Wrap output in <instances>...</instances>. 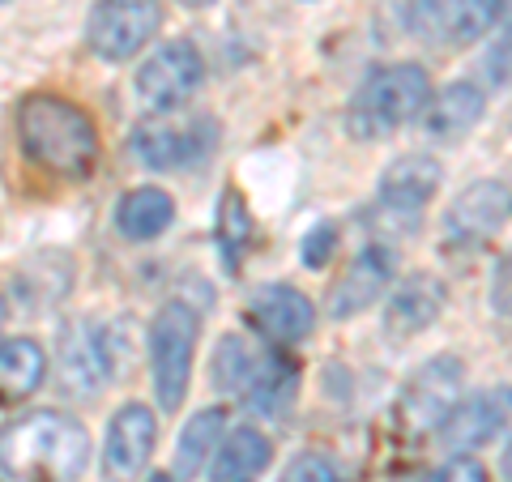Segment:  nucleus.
Here are the masks:
<instances>
[{"instance_id":"20e7f679","label":"nucleus","mask_w":512,"mask_h":482,"mask_svg":"<svg viewBox=\"0 0 512 482\" xmlns=\"http://www.w3.org/2000/svg\"><path fill=\"white\" fill-rule=\"evenodd\" d=\"M201 342V316L192 303L171 299L154 312L150 325V384L158 410H180L192 384V359Z\"/></svg>"},{"instance_id":"0eeeda50","label":"nucleus","mask_w":512,"mask_h":482,"mask_svg":"<svg viewBox=\"0 0 512 482\" xmlns=\"http://www.w3.org/2000/svg\"><path fill=\"white\" fill-rule=\"evenodd\" d=\"M461 384H466V363L457 355H436L427 359L419 372L406 380L402 397H397V419L406 431L423 436L444 423V414L461 401Z\"/></svg>"},{"instance_id":"1a4fd4ad","label":"nucleus","mask_w":512,"mask_h":482,"mask_svg":"<svg viewBox=\"0 0 512 482\" xmlns=\"http://www.w3.org/2000/svg\"><path fill=\"white\" fill-rule=\"evenodd\" d=\"M444 180V171L436 158L427 154H402L393 158L380 175V201L376 214H384L393 222V231H414L419 227V210L436 197V188Z\"/></svg>"},{"instance_id":"b1692460","label":"nucleus","mask_w":512,"mask_h":482,"mask_svg":"<svg viewBox=\"0 0 512 482\" xmlns=\"http://www.w3.org/2000/svg\"><path fill=\"white\" fill-rule=\"evenodd\" d=\"M256 248V218L248 210V201L239 197L235 188H227L218 197V256L227 278H239L244 273V261Z\"/></svg>"},{"instance_id":"423d86ee","label":"nucleus","mask_w":512,"mask_h":482,"mask_svg":"<svg viewBox=\"0 0 512 482\" xmlns=\"http://www.w3.org/2000/svg\"><path fill=\"white\" fill-rule=\"evenodd\" d=\"M508 0H410L406 26L414 39L436 47H466L491 35V26L504 18Z\"/></svg>"},{"instance_id":"c756f323","label":"nucleus","mask_w":512,"mask_h":482,"mask_svg":"<svg viewBox=\"0 0 512 482\" xmlns=\"http://www.w3.org/2000/svg\"><path fill=\"white\" fill-rule=\"evenodd\" d=\"M487 64H491V69H487L491 82L504 86V82H508V39H504V35H500V43H495V52L487 56Z\"/></svg>"},{"instance_id":"bb28decb","label":"nucleus","mask_w":512,"mask_h":482,"mask_svg":"<svg viewBox=\"0 0 512 482\" xmlns=\"http://www.w3.org/2000/svg\"><path fill=\"white\" fill-rule=\"evenodd\" d=\"M282 482H346V478H342V470H338V465H333L329 457L303 453V457H295L291 465H286Z\"/></svg>"},{"instance_id":"f257e3e1","label":"nucleus","mask_w":512,"mask_h":482,"mask_svg":"<svg viewBox=\"0 0 512 482\" xmlns=\"http://www.w3.org/2000/svg\"><path fill=\"white\" fill-rule=\"evenodd\" d=\"M18 146L39 171L77 184L99 167V124L77 103L35 90L18 103Z\"/></svg>"},{"instance_id":"aec40b11","label":"nucleus","mask_w":512,"mask_h":482,"mask_svg":"<svg viewBox=\"0 0 512 482\" xmlns=\"http://www.w3.org/2000/svg\"><path fill=\"white\" fill-rule=\"evenodd\" d=\"M171 222H175V197L167 188H154V184L128 188L116 205V231L128 244H150Z\"/></svg>"},{"instance_id":"7c9ffc66","label":"nucleus","mask_w":512,"mask_h":482,"mask_svg":"<svg viewBox=\"0 0 512 482\" xmlns=\"http://www.w3.org/2000/svg\"><path fill=\"white\" fill-rule=\"evenodd\" d=\"M146 482H175V478H171V474H150Z\"/></svg>"},{"instance_id":"4468645a","label":"nucleus","mask_w":512,"mask_h":482,"mask_svg":"<svg viewBox=\"0 0 512 482\" xmlns=\"http://www.w3.org/2000/svg\"><path fill=\"white\" fill-rule=\"evenodd\" d=\"M504 423H508V384L461 397L457 406L444 414V423L436 431H440V444L448 453H470V448L491 444L504 431Z\"/></svg>"},{"instance_id":"393cba45","label":"nucleus","mask_w":512,"mask_h":482,"mask_svg":"<svg viewBox=\"0 0 512 482\" xmlns=\"http://www.w3.org/2000/svg\"><path fill=\"white\" fill-rule=\"evenodd\" d=\"M248 363H252V346L239 333H227L214 350V389L235 393L239 380H244V372H248Z\"/></svg>"},{"instance_id":"a211bd4d","label":"nucleus","mask_w":512,"mask_h":482,"mask_svg":"<svg viewBox=\"0 0 512 482\" xmlns=\"http://www.w3.org/2000/svg\"><path fill=\"white\" fill-rule=\"evenodd\" d=\"M483 111H487L483 90H478L474 82H453L440 94H427V103L414 120H419L427 141H444L448 146V141H461L466 133H474V124L483 120Z\"/></svg>"},{"instance_id":"2eb2a0df","label":"nucleus","mask_w":512,"mask_h":482,"mask_svg":"<svg viewBox=\"0 0 512 482\" xmlns=\"http://www.w3.org/2000/svg\"><path fill=\"white\" fill-rule=\"evenodd\" d=\"M248 325L261 337H269L274 346H291L316 329V308L295 286L274 282V286H261V291L248 299Z\"/></svg>"},{"instance_id":"f3484780","label":"nucleus","mask_w":512,"mask_h":482,"mask_svg":"<svg viewBox=\"0 0 512 482\" xmlns=\"http://www.w3.org/2000/svg\"><path fill=\"white\" fill-rule=\"evenodd\" d=\"M508 222V184L504 180H478L453 201L444 218V235L453 244H483Z\"/></svg>"},{"instance_id":"f8f14e48","label":"nucleus","mask_w":512,"mask_h":482,"mask_svg":"<svg viewBox=\"0 0 512 482\" xmlns=\"http://www.w3.org/2000/svg\"><path fill=\"white\" fill-rule=\"evenodd\" d=\"M393 273H397V256L384 244H367L355 261L346 265L342 278L333 282L329 303H325L329 320H350V316L367 312L393 286Z\"/></svg>"},{"instance_id":"5701e85b","label":"nucleus","mask_w":512,"mask_h":482,"mask_svg":"<svg viewBox=\"0 0 512 482\" xmlns=\"http://www.w3.org/2000/svg\"><path fill=\"white\" fill-rule=\"evenodd\" d=\"M47 380V350L35 337H5L0 342V401H26Z\"/></svg>"},{"instance_id":"dca6fc26","label":"nucleus","mask_w":512,"mask_h":482,"mask_svg":"<svg viewBox=\"0 0 512 482\" xmlns=\"http://www.w3.org/2000/svg\"><path fill=\"white\" fill-rule=\"evenodd\" d=\"M444 303H448V291L436 273H410V278L397 282V291L389 295L384 333H389L393 342H410V337H419L436 325Z\"/></svg>"},{"instance_id":"a878e982","label":"nucleus","mask_w":512,"mask_h":482,"mask_svg":"<svg viewBox=\"0 0 512 482\" xmlns=\"http://www.w3.org/2000/svg\"><path fill=\"white\" fill-rule=\"evenodd\" d=\"M333 252H338V222H316L299 244V256L308 269H325L333 261Z\"/></svg>"},{"instance_id":"cd10ccee","label":"nucleus","mask_w":512,"mask_h":482,"mask_svg":"<svg viewBox=\"0 0 512 482\" xmlns=\"http://www.w3.org/2000/svg\"><path fill=\"white\" fill-rule=\"evenodd\" d=\"M427 482H491V478H487V465L483 461H474L466 453H453Z\"/></svg>"},{"instance_id":"6ab92c4d","label":"nucleus","mask_w":512,"mask_h":482,"mask_svg":"<svg viewBox=\"0 0 512 482\" xmlns=\"http://www.w3.org/2000/svg\"><path fill=\"white\" fill-rule=\"evenodd\" d=\"M107 350L90 325H73L60 342V384L73 397H94L107 384Z\"/></svg>"},{"instance_id":"7ed1b4c3","label":"nucleus","mask_w":512,"mask_h":482,"mask_svg":"<svg viewBox=\"0 0 512 482\" xmlns=\"http://www.w3.org/2000/svg\"><path fill=\"white\" fill-rule=\"evenodd\" d=\"M431 94L427 69L414 60L384 64V69L367 73V82L355 90V99L346 107V128L359 141H384L393 137L402 124H410L423 111Z\"/></svg>"},{"instance_id":"f03ea898","label":"nucleus","mask_w":512,"mask_h":482,"mask_svg":"<svg viewBox=\"0 0 512 482\" xmlns=\"http://www.w3.org/2000/svg\"><path fill=\"white\" fill-rule=\"evenodd\" d=\"M90 465V431L64 410H30L0 427V470L22 482H77Z\"/></svg>"},{"instance_id":"c85d7f7f","label":"nucleus","mask_w":512,"mask_h":482,"mask_svg":"<svg viewBox=\"0 0 512 482\" xmlns=\"http://www.w3.org/2000/svg\"><path fill=\"white\" fill-rule=\"evenodd\" d=\"M491 312L508 316V256L495 261V278H491Z\"/></svg>"},{"instance_id":"2f4dec72","label":"nucleus","mask_w":512,"mask_h":482,"mask_svg":"<svg viewBox=\"0 0 512 482\" xmlns=\"http://www.w3.org/2000/svg\"><path fill=\"white\" fill-rule=\"evenodd\" d=\"M0 325H5V299H0Z\"/></svg>"},{"instance_id":"9d476101","label":"nucleus","mask_w":512,"mask_h":482,"mask_svg":"<svg viewBox=\"0 0 512 482\" xmlns=\"http://www.w3.org/2000/svg\"><path fill=\"white\" fill-rule=\"evenodd\" d=\"M218 146V124L197 116L188 124H141L133 133V154L154 171H188L205 163Z\"/></svg>"},{"instance_id":"412c9836","label":"nucleus","mask_w":512,"mask_h":482,"mask_svg":"<svg viewBox=\"0 0 512 482\" xmlns=\"http://www.w3.org/2000/svg\"><path fill=\"white\" fill-rule=\"evenodd\" d=\"M274 461V444L256 427H235L210 457V482H248Z\"/></svg>"},{"instance_id":"ddd939ff","label":"nucleus","mask_w":512,"mask_h":482,"mask_svg":"<svg viewBox=\"0 0 512 482\" xmlns=\"http://www.w3.org/2000/svg\"><path fill=\"white\" fill-rule=\"evenodd\" d=\"M239 397L252 414H265V419H278L282 410H291V401L299 393V363L286 355L282 346H265L252 350V363L244 380H239Z\"/></svg>"},{"instance_id":"473e14b6","label":"nucleus","mask_w":512,"mask_h":482,"mask_svg":"<svg viewBox=\"0 0 512 482\" xmlns=\"http://www.w3.org/2000/svg\"><path fill=\"white\" fill-rule=\"evenodd\" d=\"M248 482H252V478H248Z\"/></svg>"},{"instance_id":"4be33fe9","label":"nucleus","mask_w":512,"mask_h":482,"mask_svg":"<svg viewBox=\"0 0 512 482\" xmlns=\"http://www.w3.org/2000/svg\"><path fill=\"white\" fill-rule=\"evenodd\" d=\"M227 436V410H197L192 419L180 427V444H175V461H171V478L175 482H192L205 465H210L214 448Z\"/></svg>"},{"instance_id":"39448f33","label":"nucleus","mask_w":512,"mask_h":482,"mask_svg":"<svg viewBox=\"0 0 512 482\" xmlns=\"http://www.w3.org/2000/svg\"><path fill=\"white\" fill-rule=\"evenodd\" d=\"M158 26H163L158 0H94L86 18V43L99 60L124 64L158 35Z\"/></svg>"},{"instance_id":"9b49d317","label":"nucleus","mask_w":512,"mask_h":482,"mask_svg":"<svg viewBox=\"0 0 512 482\" xmlns=\"http://www.w3.org/2000/svg\"><path fill=\"white\" fill-rule=\"evenodd\" d=\"M158 440V419L150 406L128 401L120 414L107 423V440H103V478L107 482H133L146 474L150 453Z\"/></svg>"},{"instance_id":"6e6552de","label":"nucleus","mask_w":512,"mask_h":482,"mask_svg":"<svg viewBox=\"0 0 512 482\" xmlns=\"http://www.w3.org/2000/svg\"><path fill=\"white\" fill-rule=\"evenodd\" d=\"M201 82H205V60L197 52V43H188V39L163 43L137 69V94H141V103L154 111L184 107L192 94L201 90Z\"/></svg>"}]
</instances>
